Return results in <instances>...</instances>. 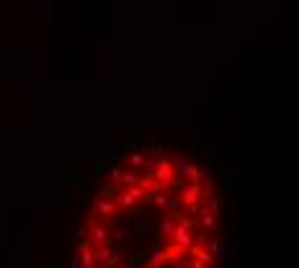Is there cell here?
Wrapping results in <instances>:
<instances>
[{"mask_svg":"<svg viewBox=\"0 0 299 268\" xmlns=\"http://www.w3.org/2000/svg\"><path fill=\"white\" fill-rule=\"evenodd\" d=\"M119 183H121V186H137V183H140V178H137L134 170H121Z\"/></svg>","mask_w":299,"mask_h":268,"instance_id":"6","label":"cell"},{"mask_svg":"<svg viewBox=\"0 0 299 268\" xmlns=\"http://www.w3.org/2000/svg\"><path fill=\"white\" fill-rule=\"evenodd\" d=\"M88 232H90V242H93L96 248H109V245H111V230L106 225H101V222H98V225L90 227Z\"/></svg>","mask_w":299,"mask_h":268,"instance_id":"4","label":"cell"},{"mask_svg":"<svg viewBox=\"0 0 299 268\" xmlns=\"http://www.w3.org/2000/svg\"><path fill=\"white\" fill-rule=\"evenodd\" d=\"M121 170H124L121 165H116V168H113V170H111V175H109V178H111L113 183H119V178H121Z\"/></svg>","mask_w":299,"mask_h":268,"instance_id":"10","label":"cell"},{"mask_svg":"<svg viewBox=\"0 0 299 268\" xmlns=\"http://www.w3.org/2000/svg\"><path fill=\"white\" fill-rule=\"evenodd\" d=\"M93 209L98 211L103 219H116L119 211H121V206H119L113 199H96V201H93Z\"/></svg>","mask_w":299,"mask_h":268,"instance_id":"3","label":"cell"},{"mask_svg":"<svg viewBox=\"0 0 299 268\" xmlns=\"http://www.w3.org/2000/svg\"><path fill=\"white\" fill-rule=\"evenodd\" d=\"M155 175V181H157V186H160V191H168V188H173V183H176V165H173V160L170 158H160L157 160V170L152 173Z\"/></svg>","mask_w":299,"mask_h":268,"instance_id":"1","label":"cell"},{"mask_svg":"<svg viewBox=\"0 0 299 268\" xmlns=\"http://www.w3.org/2000/svg\"><path fill=\"white\" fill-rule=\"evenodd\" d=\"M129 165H132L134 173L142 170V168L147 165V163H145V155H142V152H132V155H129Z\"/></svg>","mask_w":299,"mask_h":268,"instance_id":"5","label":"cell"},{"mask_svg":"<svg viewBox=\"0 0 299 268\" xmlns=\"http://www.w3.org/2000/svg\"><path fill=\"white\" fill-rule=\"evenodd\" d=\"M124 237H126V234H124V230H121V227L111 230V240H116V242H124Z\"/></svg>","mask_w":299,"mask_h":268,"instance_id":"9","label":"cell"},{"mask_svg":"<svg viewBox=\"0 0 299 268\" xmlns=\"http://www.w3.org/2000/svg\"><path fill=\"white\" fill-rule=\"evenodd\" d=\"M98 268H103V266H98Z\"/></svg>","mask_w":299,"mask_h":268,"instance_id":"11","label":"cell"},{"mask_svg":"<svg viewBox=\"0 0 299 268\" xmlns=\"http://www.w3.org/2000/svg\"><path fill=\"white\" fill-rule=\"evenodd\" d=\"M188 181H191V183H204V173H201V168H193V165H191Z\"/></svg>","mask_w":299,"mask_h":268,"instance_id":"8","label":"cell"},{"mask_svg":"<svg viewBox=\"0 0 299 268\" xmlns=\"http://www.w3.org/2000/svg\"><path fill=\"white\" fill-rule=\"evenodd\" d=\"M173 165H176V173H178V175L188 178V173H191V163H188L186 158H178V160H176Z\"/></svg>","mask_w":299,"mask_h":268,"instance_id":"7","label":"cell"},{"mask_svg":"<svg viewBox=\"0 0 299 268\" xmlns=\"http://www.w3.org/2000/svg\"><path fill=\"white\" fill-rule=\"evenodd\" d=\"M93 268H96V266H93Z\"/></svg>","mask_w":299,"mask_h":268,"instance_id":"12","label":"cell"},{"mask_svg":"<svg viewBox=\"0 0 299 268\" xmlns=\"http://www.w3.org/2000/svg\"><path fill=\"white\" fill-rule=\"evenodd\" d=\"M206 199V191H204V183H186L181 188V206L188 209V206H201V201Z\"/></svg>","mask_w":299,"mask_h":268,"instance_id":"2","label":"cell"}]
</instances>
